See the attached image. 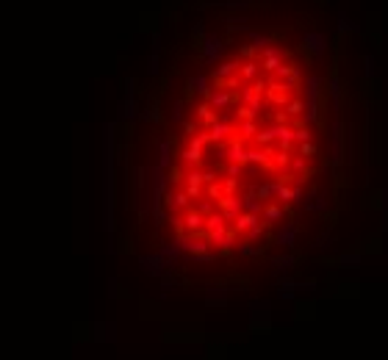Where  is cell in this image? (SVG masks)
Returning <instances> with one entry per match:
<instances>
[{"mask_svg":"<svg viewBox=\"0 0 388 360\" xmlns=\"http://www.w3.org/2000/svg\"><path fill=\"white\" fill-rule=\"evenodd\" d=\"M280 216H283V211H280L278 205H266V208H263V219L266 222H278Z\"/></svg>","mask_w":388,"mask_h":360,"instance_id":"1","label":"cell"}]
</instances>
